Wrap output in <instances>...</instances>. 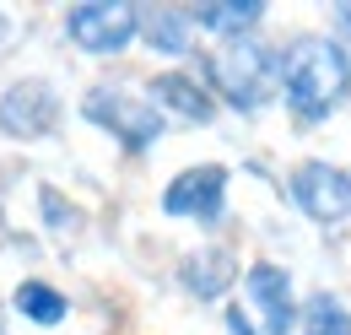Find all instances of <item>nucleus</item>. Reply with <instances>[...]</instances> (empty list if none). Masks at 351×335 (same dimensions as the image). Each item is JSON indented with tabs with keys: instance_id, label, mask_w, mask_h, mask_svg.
Segmentation results:
<instances>
[{
	"instance_id": "obj_1",
	"label": "nucleus",
	"mask_w": 351,
	"mask_h": 335,
	"mask_svg": "<svg viewBox=\"0 0 351 335\" xmlns=\"http://www.w3.org/2000/svg\"><path fill=\"white\" fill-rule=\"evenodd\" d=\"M276 97L298 125H324L351 103V54L335 33H298L276 49Z\"/></svg>"
},
{
	"instance_id": "obj_2",
	"label": "nucleus",
	"mask_w": 351,
	"mask_h": 335,
	"mask_svg": "<svg viewBox=\"0 0 351 335\" xmlns=\"http://www.w3.org/2000/svg\"><path fill=\"white\" fill-rule=\"evenodd\" d=\"M227 335H292L298 330V292L287 265L254 259L243 270V292L232 297V308L221 314Z\"/></svg>"
},
{
	"instance_id": "obj_3",
	"label": "nucleus",
	"mask_w": 351,
	"mask_h": 335,
	"mask_svg": "<svg viewBox=\"0 0 351 335\" xmlns=\"http://www.w3.org/2000/svg\"><path fill=\"white\" fill-rule=\"evenodd\" d=\"M206 76H211V92H221L227 108L260 114L276 103V49L265 38H232L211 54Z\"/></svg>"
},
{
	"instance_id": "obj_4",
	"label": "nucleus",
	"mask_w": 351,
	"mask_h": 335,
	"mask_svg": "<svg viewBox=\"0 0 351 335\" xmlns=\"http://www.w3.org/2000/svg\"><path fill=\"white\" fill-rule=\"evenodd\" d=\"M82 119L87 125H97L103 135H114L125 152H152L157 141H162V130H168V119L146 103V92H135V86H108L97 82L87 86V97H82Z\"/></svg>"
},
{
	"instance_id": "obj_5",
	"label": "nucleus",
	"mask_w": 351,
	"mask_h": 335,
	"mask_svg": "<svg viewBox=\"0 0 351 335\" xmlns=\"http://www.w3.org/2000/svg\"><path fill=\"white\" fill-rule=\"evenodd\" d=\"M135 33H141V5H130V0H82L65 11V38L92 60L125 54Z\"/></svg>"
},
{
	"instance_id": "obj_6",
	"label": "nucleus",
	"mask_w": 351,
	"mask_h": 335,
	"mask_svg": "<svg viewBox=\"0 0 351 335\" xmlns=\"http://www.w3.org/2000/svg\"><path fill=\"white\" fill-rule=\"evenodd\" d=\"M292 200L308 222L319 227H341L351 216V168L324 163V157H308L292 168Z\"/></svg>"
},
{
	"instance_id": "obj_7",
	"label": "nucleus",
	"mask_w": 351,
	"mask_h": 335,
	"mask_svg": "<svg viewBox=\"0 0 351 335\" xmlns=\"http://www.w3.org/2000/svg\"><path fill=\"white\" fill-rule=\"evenodd\" d=\"M60 92L44 76H22L0 92V135L11 141H49L60 130Z\"/></svg>"
},
{
	"instance_id": "obj_8",
	"label": "nucleus",
	"mask_w": 351,
	"mask_h": 335,
	"mask_svg": "<svg viewBox=\"0 0 351 335\" xmlns=\"http://www.w3.org/2000/svg\"><path fill=\"white\" fill-rule=\"evenodd\" d=\"M221 211H227V168L221 163L184 168V173L168 178V189H162V216H173V222L211 227V222H221Z\"/></svg>"
},
{
	"instance_id": "obj_9",
	"label": "nucleus",
	"mask_w": 351,
	"mask_h": 335,
	"mask_svg": "<svg viewBox=\"0 0 351 335\" xmlns=\"http://www.w3.org/2000/svg\"><path fill=\"white\" fill-rule=\"evenodd\" d=\"M146 103L168 119H184V125H211L217 119V97H211V86L200 82V76H189V71H162V76H152L146 82Z\"/></svg>"
},
{
	"instance_id": "obj_10",
	"label": "nucleus",
	"mask_w": 351,
	"mask_h": 335,
	"mask_svg": "<svg viewBox=\"0 0 351 335\" xmlns=\"http://www.w3.org/2000/svg\"><path fill=\"white\" fill-rule=\"evenodd\" d=\"M238 281V249L232 244H200L195 254L178 259V287L200 303H217V297L232 292Z\"/></svg>"
},
{
	"instance_id": "obj_11",
	"label": "nucleus",
	"mask_w": 351,
	"mask_h": 335,
	"mask_svg": "<svg viewBox=\"0 0 351 335\" xmlns=\"http://www.w3.org/2000/svg\"><path fill=\"white\" fill-rule=\"evenodd\" d=\"M189 22L211 38L232 43V38H254V27L265 22V0H211V5H195Z\"/></svg>"
},
{
	"instance_id": "obj_12",
	"label": "nucleus",
	"mask_w": 351,
	"mask_h": 335,
	"mask_svg": "<svg viewBox=\"0 0 351 335\" xmlns=\"http://www.w3.org/2000/svg\"><path fill=\"white\" fill-rule=\"evenodd\" d=\"M135 38H146L152 54H162V60H178V54H189V43H195V22H189V11H178V5H152V11H141V33Z\"/></svg>"
},
{
	"instance_id": "obj_13",
	"label": "nucleus",
	"mask_w": 351,
	"mask_h": 335,
	"mask_svg": "<svg viewBox=\"0 0 351 335\" xmlns=\"http://www.w3.org/2000/svg\"><path fill=\"white\" fill-rule=\"evenodd\" d=\"M11 303H16V314H22V319H33V325H60V319L71 314L65 292H60V287H49V281H22V287L11 292Z\"/></svg>"
},
{
	"instance_id": "obj_14",
	"label": "nucleus",
	"mask_w": 351,
	"mask_h": 335,
	"mask_svg": "<svg viewBox=\"0 0 351 335\" xmlns=\"http://www.w3.org/2000/svg\"><path fill=\"white\" fill-rule=\"evenodd\" d=\"M298 325H303V335H351V308L335 292H313L298 308Z\"/></svg>"
},
{
	"instance_id": "obj_15",
	"label": "nucleus",
	"mask_w": 351,
	"mask_h": 335,
	"mask_svg": "<svg viewBox=\"0 0 351 335\" xmlns=\"http://www.w3.org/2000/svg\"><path fill=\"white\" fill-rule=\"evenodd\" d=\"M38 206H44V227L49 233H71V227H76V206H65V195H60V189H38Z\"/></svg>"
},
{
	"instance_id": "obj_16",
	"label": "nucleus",
	"mask_w": 351,
	"mask_h": 335,
	"mask_svg": "<svg viewBox=\"0 0 351 335\" xmlns=\"http://www.w3.org/2000/svg\"><path fill=\"white\" fill-rule=\"evenodd\" d=\"M5 38H11V16L0 11V49H5Z\"/></svg>"
},
{
	"instance_id": "obj_17",
	"label": "nucleus",
	"mask_w": 351,
	"mask_h": 335,
	"mask_svg": "<svg viewBox=\"0 0 351 335\" xmlns=\"http://www.w3.org/2000/svg\"><path fill=\"white\" fill-rule=\"evenodd\" d=\"M0 335H5V308H0Z\"/></svg>"
}]
</instances>
